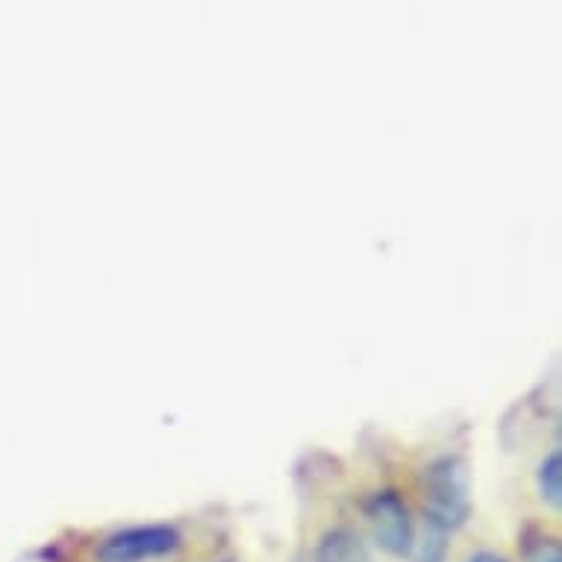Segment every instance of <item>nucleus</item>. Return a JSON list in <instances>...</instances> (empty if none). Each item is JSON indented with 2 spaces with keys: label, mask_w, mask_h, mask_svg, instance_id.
I'll list each match as a JSON object with an SVG mask.
<instances>
[{
  "label": "nucleus",
  "mask_w": 562,
  "mask_h": 562,
  "mask_svg": "<svg viewBox=\"0 0 562 562\" xmlns=\"http://www.w3.org/2000/svg\"><path fill=\"white\" fill-rule=\"evenodd\" d=\"M427 527L453 533L469 521V469L460 457H442L427 471Z\"/></svg>",
  "instance_id": "1"
},
{
  "label": "nucleus",
  "mask_w": 562,
  "mask_h": 562,
  "mask_svg": "<svg viewBox=\"0 0 562 562\" xmlns=\"http://www.w3.org/2000/svg\"><path fill=\"white\" fill-rule=\"evenodd\" d=\"M180 548V533L168 525H145V527H127L119 533L106 536L98 544V562H145L166 557V553Z\"/></svg>",
  "instance_id": "2"
},
{
  "label": "nucleus",
  "mask_w": 562,
  "mask_h": 562,
  "mask_svg": "<svg viewBox=\"0 0 562 562\" xmlns=\"http://www.w3.org/2000/svg\"><path fill=\"white\" fill-rule=\"evenodd\" d=\"M366 518H369L374 539H378L383 551L392 553V557H409L413 553V516H409V507H406V501L397 492L386 488V492L371 495L369 504H366Z\"/></svg>",
  "instance_id": "3"
},
{
  "label": "nucleus",
  "mask_w": 562,
  "mask_h": 562,
  "mask_svg": "<svg viewBox=\"0 0 562 562\" xmlns=\"http://www.w3.org/2000/svg\"><path fill=\"white\" fill-rule=\"evenodd\" d=\"M315 562H374L371 560L369 544L362 542L360 533H353L348 527L327 530L318 542Z\"/></svg>",
  "instance_id": "4"
},
{
  "label": "nucleus",
  "mask_w": 562,
  "mask_h": 562,
  "mask_svg": "<svg viewBox=\"0 0 562 562\" xmlns=\"http://www.w3.org/2000/svg\"><path fill=\"white\" fill-rule=\"evenodd\" d=\"M536 483H539V495L548 507L560 509L562 507V457L560 451H551L539 465V474H536Z\"/></svg>",
  "instance_id": "5"
},
{
  "label": "nucleus",
  "mask_w": 562,
  "mask_h": 562,
  "mask_svg": "<svg viewBox=\"0 0 562 562\" xmlns=\"http://www.w3.org/2000/svg\"><path fill=\"white\" fill-rule=\"evenodd\" d=\"M527 562H562L560 544L553 539H539L533 551H527Z\"/></svg>",
  "instance_id": "6"
},
{
  "label": "nucleus",
  "mask_w": 562,
  "mask_h": 562,
  "mask_svg": "<svg viewBox=\"0 0 562 562\" xmlns=\"http://www.w3.org/2000/svg\"><path fill=\"white\" fill-rule=\"evenodd\" d=\"M465 562H507V560H504V557L495 551H477V553H471Z\"/></svg>",
  "instance_id": "7"
}]
</instances>
